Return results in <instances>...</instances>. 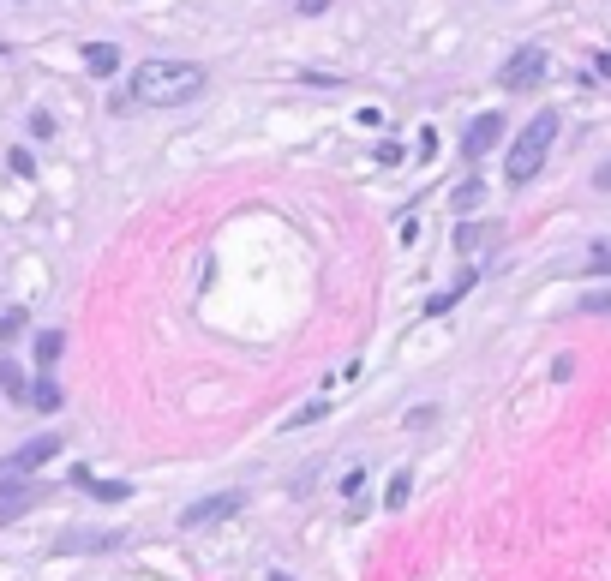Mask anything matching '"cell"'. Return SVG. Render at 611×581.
I'll return each mask as SVG.
<instances>
[{
  "label": "cell",
  "instance_id": "obj_1",
  "mask_svg": "<svg viewBox=\"0 0 611 581\" xmlns=\"http://www.w3.org/2000/svg\"><path fill=\"white\" fill-rule=\"evenodd\" d=\"M198 90H204V66H192V60H138V72L126 84V102L174 108V102H192Z\"/></svg>",
  "mask_w": 611,
  "mask_h": 581
},
{
  "label": "cell",
  "instance_id": "obj_10",
  "mask_svg": "<svg viewBox=\"0 0 611 581\" xmlns=\"http://www.w3.org/2000/svg\"><path fill=\"white\" fill-rule=\"evenodd\" d=\"M120 546V534H66L60 540V552H114Z\"/></svg>",
  "mask_w": 611,
  "mask_h": 581
},
{
  "label": "cell",
  "instance_id": "obj_16",
  "mask_svg": "<svg viewBox=\"0 0 611 581\" xmlns=\"http://www.w3.org/2000/svg\"><path fill=\"white\" fill-rule=\"evenodd\" d=\"M480 198H486V186H480V180H468V186H456V198H450V204H456V210H480Z\"/></svg>",
  "mask_w": 611,
  "mask_h": 581
},
{
  "label": "cell",
  "instance_id": "obj_3",
  "mask_svg": "<svg viewBox=\"0 0 611 581\" xmlns=\"http://www.w3.org/2000/svg\"><path fill=\"white\" fill-rule=\"evenodd\" d=\"M54 456H60V438H54V432H42V438L18 444V450L0 462V486H6V480H30V474H36L42 462H54Z\"/></svg>",
  "mask_w": 611,
  "mask_h": 581
},
{
  "label": "cell",
  "instance_id": "obj_4",
  "mask_svg": "<svg viewBox=\"0 0 611 581\" xmlns=\"http://www.w3.org/2000/svg\"><path fill=\"white\" fill-rule=\"evenodd\" d=\"M540 78H546V48H516V54L504 60V72H498L504 90H528V84H540Z\"/></svg>",
  "mask_w": 611,
  "mask_h": 581
},
{
  "label": "cell",
  "instance_id": "obj_11",
  "mask_svg": "<svg viewBox=\"0 0 611 581\" xmlns=\"http://www.w3.org/2000/svg\"><path fill=\"white\" fill-rule=\"evenodd\" d=\"M408 492H414V474H408V468H396V474H390V486H384V510H408Z\"/></svg>",
  "mask_w": 611,
  "mask_h": 581
},
{
  "label": "cell",
  "instance_id": "obj_13",
  "mask_svg": "<svg viewBox=\"0 0 611 581\" xmlns=\"http://www.w3.org/2000/svg\"><path fill=\"white\" fill-rule=\"evenodd\" d=\"M60 348H66V336H60V330H42V336H36V366L48 372V366L60 360Z\"/></svg>",
  "mask_w": 611,
  "mask_h": 581
},
{
  "label": "cell",
  "instance_id": "obj_2",
  "mask_svg": "<svg viewBox=\"0 0 611 581\" xmlns=\"http://www.w3.org/2000/svg\"><path fill=\"white\" fill-rule=\"evenodd\" d=\"M552 144H558V114H552V108H540V114L522 126V138L510 144V180H516V186L540 180V168H546Z\"/></svg>",
  "mask_w": 611,
  "mask_h": 581
},
{
  "label": "cell",
  "instance_id": "obj_7",
  "mask_svg": "<svg viewBox=\"0 0 611 581\" xmlns=\"http://www.w3.org/2000/svg\"><path fill=\"white\" fill-rule=\"evenodd\" d=\"M36 498H42V486H30V480H6V486H0V528H6V522H18Z\"/></svg>",
  "mask_w": 611,
  "mask_h": 581
},
{
  "label": "cell",
  "instance_id": "obj_9",
  "mask_svg": "<svg viewBox=\"0 0 611 581\" xmlns=\"http://www.w3.org/2000/svg\"><path fill=\"white\" fill-rule=\"evenodd\" d=\"M72 480H78V486H84L90 498H102V504H126V498H132V486H120V480H90L84 468H78Z\"/></svg>",
  "mask_w": 611,
  "mask_h": 581
},
{
  "label": "cell",
  "instance_id": "obj_19",
  "mask_svg": "<svg viewBox=\"0 0 611 581\" xmlns=\"http://www.w3.org/2000/svg\"><path fill=\"white\" fill-rule=\"evenodd\" d=\"M6 162H12V174H36V162H30V150H12Z\"/></svg>",
  "mask_w": 611,
  "mask_h": 581
},
{
  "label": "cell",
  "instance_id": "obj_17",
  "mask_svg": "<svg viewBox=\"0 0 611 581\" xmlns=\"http://www.w3.org/2000/svg\"><path fill=\"white\" fill-rule=\"evenodd\" d=\"M312 420H324V402H306L294 420H282V426H312Z\"/></svg>",
  "mask_w": 611,
  "mask_h": 581
},
{
  "label": "cell",
  "instance_id": "obj_6",
  "mask_svg": "<svg viewBox=\"0 0 611 581\" xmlns=\"http://www.w3.org/2000/svg\"><path fill=\"white\" fill-rule=\"evenodd\" d=\"M246 498L240 492H216V498H198V504H186V516H180V528H210V522H222V516H234Z\"/></svg>",
  "mask_w": 611,
  "mask_h": 581
},
{
  "label": "cell",
  "instance_id": "obj_18",
  "mask_svg": "<svg viewBox=\"0 0 611 581\" xmlns=\"http://www.w3.org/2000/svg\"><path fill=\"white\" fill-rule=\"evenodd\" d=\"M582 312H611V288H600V294H588V300H582Z\"/></svg>",
  "mask_w": 611,
  "mask_h": 581
},
{
  "label": "cell",
  "instance_id": "obj_14",
  "mask_svg": "<svg viewBox=\"0 0 611 581\" xmlns=\"http://www.w3.org/2000/svg\"><path fill=\"white\" fill-rule=\"evenodd\" d=\"M30 402H36L42 414H54V408H60V384H54V378H36V384H30Z\"/></svg>",
  "mask_w": 611,
  "mask_h": 581
},
{
  "label": "cell",
  "instance_id": "obj_21",
  "mask_svg": "<svg viewBox=\"0 0 611 581\" xmlns=\"http://www.w3.org/2000/svg\"><path fill=\"white\" fill-rule=\"evenodd\" d=\"M594 186H600V192H611V156H606V162H600V174H594Z\"/></svg>",
  "mask_w": 611,
  "mask_h": 581
},
{
  "label": "cell",
  "instance_id": "obj_8",
  "mask_svg": "<svg viewBox=\"0 0 611 581\" xmlns=\"http://www.w3.org/2000/svg\"><path fill=\"white\" fill-rule=\"evenodd\" d=\"M84 66H90L96 78H114V72H120V48H114V42H90V48H84Z\"/></svg>",
  "mask_w": 611,
  "mask_h": 581
},
{
  "label": "cell",
  "instance_id": "obj_12",
  "mask_svg": "<svg viewBox=\"0 0 611 581\" xmlns=\"http://www.w3.org/2000/svg\"><path fill=\"white\" fill-rule=\"evenodd\" d=\"M0 390H6L12 402H30V378L18 372V360H0Z\"/></svg>",
  "mask_w": 611,
  "mask_h": 581
},
{
  "label": "cell",
  "instance_id": "obj_20",
  "mask_svg": "<svg viewBox=\"0 0 611 581\" xmlns=\"http://www.w3.org/2000/svg\"><path fill=\"white\" fill-rule=\"evenodd\" d=\"M300 12H306V18H318V12H330V0H300Z\"/></svg>",
  "mask_w": 611,
  "mask_h": 581
},
{
  "label": "cell",
  "instance_id": "obj_22",
  "mask_svg": "<svg viewBox=\"0 0 611 581\" xmlns=\"http://www.w3.org/2000/svg\"><path fill=\"white\" fill-rule=\"evenodd\" d=\"M594 72H600V78H611V54H600V60H594Z\"/></svg>",
  "mask_w": 611,
  "mask_h": 581
},
{
  "label": "cell",
  "instance_id": "obj_15",
  "mask_svg": "<svg viewBox=\"0 0 611 581\" xmlns=\"http://www.w3.org/2000/svg\"><path fill=\"white\" fill-rule=\"evenodd\" d=\"M24 324H30V318H24V306H6V312H0V342L24 336Z\"/></svg>",
  "mask_w": 611,
  "mask_h": 581
},
{
  "label": "cell",
  "instance_id": "obj_5",
  "mask_svg": "<svg viewBox=\"0 0 611 581\" xmlns=\"http://www.w3.org/2000/svg\"><path fill=\"white\" fill-rule=\"evenodd\" d=\"M498 144H504V114H474V126L462 132V156L480 162V156H492Z\"/></svg>",
  "mask_w": 611,
  "mask_h": 581
}]
</instances>
